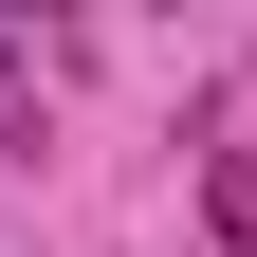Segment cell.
<instances>
[{"mask_svg":"<svg viewBox=\"0 0 257 257\" xmlns=\"http://www.w3.org/2000/svg\"><path fill=\"white\" fill-rule=\"evenodd\" d=\"M202 220H220V257H257V147H220V166H202Z\"/></svg>","mask_w":257,"mask_h":257,"instance_id":"6da1fadb","label":"cell"}]
</instances>
